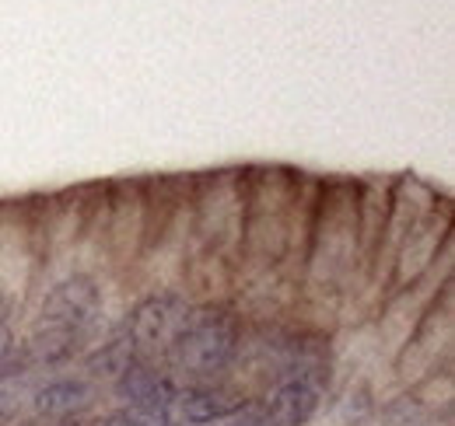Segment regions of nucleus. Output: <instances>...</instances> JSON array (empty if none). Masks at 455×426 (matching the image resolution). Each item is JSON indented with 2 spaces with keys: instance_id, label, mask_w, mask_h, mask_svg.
<instances>
[{
  "instance_id": "1",
  "label": "nucleus",
  "mask_w": 455,
  "mask_h": 426,
  "mask_svg": "<svg viewBox=\"0 0 455 426\" xmlns=\"http://www.w3.org/2000/svg\"><path fill=\"white\" fill-rule=\"evenodd\" d=\"M298 189V168L287 164H245V217L231 294L277 272L287 252V227Z\"/></svg>"
},
{
  "instance_id": "2",
  "label": "nucleus",
  "mask_w": 455,
  "mask_h": 426,
  "mask_svg": "<svg viewBox=\"0 0 455 426\" xmlns=\"http://www.w3.org/2000/svg\"><path fill=\"white\" fill-rule=\"evenodd\" d=\"M245 343V315L231 301H193L162 364L179 381L235 377Z\"/></svg>"
},
{
  "instance_id": "3",
  "label": "nucleus",
  "mask_w": 455,
  "mask_h": 426,
  "mask_svg": "<svg viewBox=\"0 0 455 426\" xmlns=\"http://www.w3.org/2000/svg\"><path fill=\"white\" fill-rule=\"evenodd\" d=\"M46 287V234H43V193L0 200V301L18 315Z\"/></svg>"
},
{
  "instance_id": "4",
  "label": "nucleus",
  "mask_w": 455,
  "mask_h": 426,
  "mask_svg": "<svg viewBox=\"0 0 455 426\" xmlns=\"http://www.w3.org/2000/svg\"><path fill=\"white\" fill-rule=\"evenodd\" d=\"M455 280L449 276L435 301L427 304V312L420 315V321L413 325L410 339L403 343L389 371H393V381L396 388H406V384H417L420 377L442 371V367H452V353H455Z\"/></svg>"
},
{
  "instance_id": "5",
  "label": "nucleus",
  "mask_w": 455,
  "mask_h": 426,
  "mask_svg": "<svg viewBox=\"0 0 455 426\" xmlns=\"http://www.w3.org/2000/svg\"><path fill=\"white\" fill-rule=\"evenodd\" d=\"M25 325H74L88 332H102L109 315V283L95 272L70 269L43 287V294L25 312Z\"/></svg>"
},
{
  "instance_id": "6",
  "label": "nucleus",
  "mask_w": 455,
  "mask_h": 426,
  "mask_svg": "<svg viewBox=\"0 0 455 426\" xmlns=\"http://www.w3.org/2000/svg\"><path fill=\"white\" fill-rule=\"evenodd\" d=\"M144 241V178L109 182V241H106V283L137 287Z\"/></svg>"
},
{
  "instance_id": "7",
  "label": "nucleus",
  "mask_w": 455,
  "mask_h": 426,
  "mask_svg": "<svg viewBox=\"0 0 455 426\" xmlns=\"http://www.w3.org/2000/svg\"><path fill=\"white\" fill-rule=\"evenodd\" d=\"M193 301L182 287H144L119 315V325L133 335L137 350L151 360H162L175 332L189 315Z\"/></svg>"
},
{
  "instance_id": "8",
  "label": "nucleus",
  "mask_w": 455,
  "mask_h": 426,
  "mask_svg": "<svg viewBox=\"0 0 455 426\" xmlns=\"http://www.w3.org/2000/svg\"><path fill=\"white\" fill-rule=\"evenodd\" d=\"M333 381H337V367H305L270 381L256 395L263 426H312Z\"/></svg>"
},
{
  "instance_id": "9",
  "label": "nucleus",
  "mask_w": 455,
  "mask_h": 426,
  "mask_svg": "<svg viewBox=\"0 0 455 426\" xmlns=\"http://www.w3.org/2000/svg\"><path fill=\"white\" fill-rule=\"evenodd\" d=\"M452 227H455L452 200L442 193L438 203L431 207V213L406 234V241L396 248L393 266H389V280H386V294L417 283L427 269L435 266L442 259V252L452 245Z\"/></svg>"
},
{
  "instance_id": "10",
  "label": "nucleus",
  "mask_w": 455,
  "mask_h": 426,
  "mask_svg": "<svg viewBox=\"0 0 455 426\" xmlns=\"http://www.w3.org/2000/svg\"><path fill=\"white\" fill-rule=\"evenodd\" d=\"M92 185L43 193V234H46V283L70 272L77 263V238L84 224Z\"/></svg>"
},
{
  "instance_id": "11",
  "label": "nucleus",
  "mask_w": 455,
  "mask_h": 426,
  "mask_svg": "<svg viewBox=\"0 0 455 426\" xmlns=\"http://www.w3.org/2000/svg\"><path fill=\"white\" fill-rule=\"evenodd\" d=\"M179 384L182 381L162 360L140 357L137 364H130L126 371L119 374L106 391H109L113 406H126V409L140 413L151 423H165V420H172V406H175Z\"/></svg>"
},
{
  "instance_id": "12",
  "label": "nucleus",
  "mask_w": 455,
  "mask_h": 426,
  "mask_svg": "<svg viewBox=\"0 0 455 426\" xmlns=\"http://www.w3.org/2000/svg\"><path fill=\"white\" fill-rule=\"evenodd\" d=\"M256 398L238 377H214V381H182L172 420L182 426H221L249 409Z\"/></svg>"
},
{
  "instance_id": "13",
  "label": "nucleus",
  "mask_w": 455,
  "mask_h": 426,
  "mask_svg": "<svg viewBox=\"0 0 455 426\" xmlns=\"http://www.w3.org/2000/svg\"><path fill=\"white\" fill-rule=\"evenodd\" d=\"M102 406V388L92 384L81 371L46 374L32 391L25 413L39 423H74Z\"/></svg>"
},
{
  "instance_id": "14",
  "label": "nucleus",
  "mask_w": 455,
  "mask_h": 426,
  "mask_svg": "<svg viewBox=\"0 0 455 426\" xmlns=\"http://www.w3.org/2000/svg\"><path fill=\"white\" fill-rule=\"evenodd\" d=\"M95 339H99V332L74 328V325H25L21 350H25L28 364L46 377L57 371H74Z\"/></svg>"
},
{
  "instance_id": "15",
  "label": "nucleus",
  "mask_w": 455,
  "mask_h": 426,
  "mask_svg": "<svg viewBox=\"0 0 455 426\" xmlns=\"http://www.w3.org/2000/svg\"><path fill=\"white\" fill-rule=\"evenodd\" d=\"M379 402H382V388L375 384V374H337V381H333V388H330L315 423L368 426L375 423Z\"/></svg>"
},
{
  "instance_id": "16",
  "label": "nucleus",
  "mask_w": 455,
  "mask_h": 426,
  "mask_svg": "<svg viewBox=\"0 0 455 426\" xmlns=\"http://www.w3.org/2000/svg\"><path fill=\"white\" fill-rule=\"evenodd\" d=\"M140 357H144V353L137 350L133 335H130V332L119 325V319H116L99 332V339L88 346V353L77 360L74 371H81L92 384H99V388L106 391L116 377L126 371L130 364H137Z\"/></svg>"
}]
</instances>
